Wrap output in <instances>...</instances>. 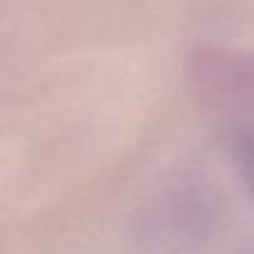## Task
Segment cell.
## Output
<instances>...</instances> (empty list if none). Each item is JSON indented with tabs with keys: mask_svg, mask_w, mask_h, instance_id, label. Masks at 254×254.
I'll use <instances>...</instances> for the list:
<instances>
[{
	"mask_svg": "<svg viewBox=\"0 0 254 254\" xmlns=\"http://www.w3.org/2000/svg\"><path fill=\"white\" fill-rule=\"evenodd\" d=\"M232 157L237 162V170H239L242 180L254 192V132H247V135H242V137L234 140Z\"/></svg>",
	"mask_w": 254,
	"mask_h": 254,
	"instance_id": "obj_1",
	"label": "cell"
}]
</instances>
